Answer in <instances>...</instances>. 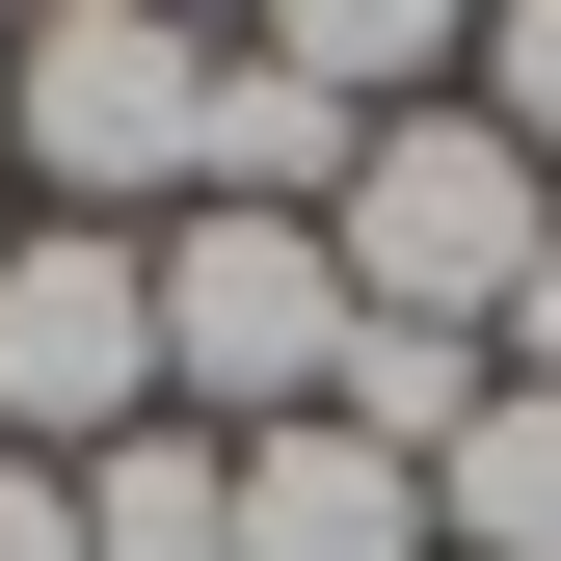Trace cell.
Wrapping results in <instances>:
<instances>
[{
	"label": "cell",
	"mask_w": 561,
	"mask_h": 561,
	"mask_svg": "<svg viewBox=\"0 0 561 561\" xmlns=\"http://www.w3.org/2000/svg\"><path fill=\"white\" fill-rule=\"evenodd\" d=\"M321 267H347V321H455V347H508V295L561 267V187H535L481 107H375V134H347Z\"/></svg>",
	"instance_id": "obj_1"
},
{
	"label": "cell",
	"mask_w": 561,
	"mask_h": 561,
	"mask_svg": "<svg viewBox=\"0 0 561 561\" xmlns=\"http://www.w3.org/2000/svg\"><path fill=\"white\" fill-rule=\"evenodd\" d=\"M347 267L321 215H161V428H321Z\"/></svg>",
	"instance_id": "obj_3"
},
{
	"label": "cell",
	"mask_w": 561,
	"mask_h": 561,
	"mask_svg": "<svg viewBox=\"0 0 561 561\" xmlns=\"http://www.w3.org/2000/svg\"><path fill=\"white\" fill-rule=\"evenodd\" d=\"M0 241H27V187H0Z\"/></svg>",
	"instance_id": "obj_14"
},
{
	"label": "cell",
	"mask_w": 561,
	"mask_h": 561,
	"mask_svg": "<svg viewBox=\"0 0 561 561\" xmlns=\"http://www.w3.org/2000/svg\"><path fill=\"white\" fill-rule=\"evenodd\" d=\"M0 81H27V0H0Z\"/></svg>",
	"instance_id": "obj_13"
},
{
	"label": "cell",
	"mask_w": 561,
	"mask_h": 561,
	"mask_svg": "<svg viewBox=\"0 0 561 561\" xmlns=\"http://www.w3.org/2000/svg\"><path fill=\"white\" fill-rule=\"evenodd\" d=\"M107 428H161V241L27 215V241H0V455H54V481H81Z\"/></svg>",
	"instance_id": "obj_4"
},
{
	"label": "cell",
	"mask_w": 561,
	"mask_h": 561,
	"mask_svg": "<svg viewBox=\"0 0 561 561\" xmlns=\"http://www.w3.org/2000/svg\"><path fill=\"white\" fill-rule=\"evenodd\" d=\"M0 561H81V481L54 455H0Z\"/></svg>",
	"instance_id": "obj_11"
},
{
	"label": "cell",
	"mask_w": 561,
	"mask_h": 561,
	"mask_svg": "<svg viewBox=\"0 0 561 561\" xmlns=\"http://www.w3.org/2000/svg\"><path fill=\"white\" fill-rule=\"evenodd\" d=\"M455 107L508 134L535 187H561V0H481V54H455Z\"/></svg>",
	"instance_id": "obj_10"
},
{
	"label": "cell",
	"mask_w": 561,
	"mask_h": 561,
	"mask_svg": "<svg viewBox=\"0 0 561 561\" xmlns=\"http://www.w3.org/2000/svg\"><path fill=\"white\" fill-rule=\"evenodd\" d=\"M161 27H267V0H161Z\"/></svg>",
	"instance_id": "obj_12"
},
{
	"label": "cell",
	"mask_w": 561,
	"mask_h": 561,
	"mask_svg": "<svg viewBox=\"0 0 561 561\" xmlns=\"http://www.w3.org/2000/svg\"><path fill=\"white\" fill-rule=\"evenodd\" d=\"M81 561H241V428H107L81 455Z\"/></svg>",
	"instance_id": "obj_7"
},
{
	"label": "cell",
	"mask_w": 561,
	"mask_h": 561,
	"mask_svg": "<svg viewBox=\"0 0 561 561\" xmlns=\"http://www.w3.org/2000/svg\"><path fill=\"white\" fill-rule=\"evenodd\" d=\"M241 54H295L321 107H455V54H481V0H267Z\"/></svg>",
	"instance_id": "obj_9"
},
{
	"label": "cell",
	"mask_w": 561,
	"mask_h": 561,
	"mask_svg": "<svg viewBox=\"0 0 561 561\" xmlns=\"http://www.w3.org/2000/svg\"><path fill=\"white\" fill-rule=\"evenodd\" d=\"M241 561H428V481L375 428H241Z\"/></svg>",
	"instance_id": "obj_6"
},
{
	"label": "cell",
	"mask_w": 561,
	"mask_h": 561,
	"mask_svg": "<svg viewBox=\"0 0 561 561\" xmlns=\"http://www.w3.org/2000/svg\"><path fill=\"white\" fill-rule=\"evenodd\" d=\"M428 561H561V401L481 375V428L428 455Z\"/></svg>",
	"instance_id": "obj_8"
},
{
	"label": "cell",
	"mask_w": 561,
	"mask_h": 561,
	"mask_svg": "<svg viewBox=\"0 0 561 561\" xmlns=\"http://www.w3.org/2000/svg\"><path fill=\"white\" fill-rule=\"evenodd\" d=\"M241 27H161V0H27V81H0V187L27 215H107L161 241L187 215V107H215Z\"/></svg>",
	"instance_id": "obj_2"
},
{
	"label": "cell",
	"mask_w": 561,
	"mask_h": 561,
	"mask_svg": "<svg viewBox=\"0 0 561 561\" xmlns=\"http://www.w3.org/2000/svg\"><path fill=\"white\" fill-rule=\"evenodd\" d=\"M347 134H375V107H321L295 54H215V107H187V215H347Z\"/></svg>",
	"instance_id": "obj_5"
}]
</instances>
